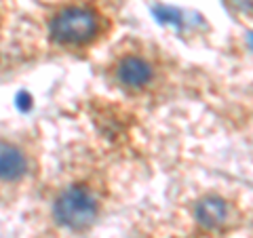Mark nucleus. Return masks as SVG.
<instances>
[{
    "label": "nucleus",
    "instance_id": "1",
    "mask_svg": "<svg viewBox=\"0 0 253 238\" xmlns=\"http://www.w3.org/2000/svg\"><path fill=\"white\" fill-rule=\"evenodd\" d=\"M114 28L106 0H36L17 13L9 40L0 51V80L46 57H83Z\"/></svg>",
    "mask_w": 253,
    "mask_h": 238
},
{
    "label": "nucleus",
    "instance_id": "2",
    "mask_svg": "<svg viewBox=\"0 0 253 238\" xmlns=\"http://www.w3.org/2000/svg\"><path fill=\"white\" fill-rule=\"evenodd\" d=\"M108 196L104 169L86 156H72L32 196V226L41 238L84 236L104 217Z\"/></svg>",
    "mask_w": 253,
    "mask_h": 238
},
{
    "label": "nucleus",
    "instance_id": "3",
    "mask_svg": "<svg viewBox=\"0 0 253 238\" xmlns=\"http://www.w3.org/2000/svg\"><path fill=\"white\" fill-rule=\"evenodd\" d=\"M42 133L36 126L0 131V211L32 198L42 184Z\"/></svg>",
    "mask_w": 253,
    "mask_h": 238
},
{
    "label": "nucleus",
    "instance_id": "4",
    "mask_svg": "<svg viewBox=\"0 0 253 238\" xmlns=\"http://www.w3.org/2000/svg\"><path fill=\"white\" fill-rule=\"evenodd\" d=\"M106 76L112 86L125 93H144L156 82V63L139 49H121L112 55L106 66Z\"/></svg>",
    "mask_w": 253,
    "mask_h": 238
},
{
    "label": "nucleus",
    "instance_id": "5",
    "mask_svg": "<svg viewBox=\"0 0 253 238\" xmlns=\"http://www.w3.org/2000/svg\"><path fill=\"white\" fill-rule=\"evenodd\" d=\"M194 221L207 232L224 230L236 219V207L221 194H205L196 200L192 209Z\"/></svg>",
    "mask_w": 253,
    "mask_h": 238
},
{
    "label": "nucleus",
    "instance_id": "6",
    "mask_svg": "<svg viewBox=\"0 0 253 238\" xmlns=\"http://www.w3.org/2000/svg\"><path fill=\"white\" fill-rule=\"evenodd\" d=\"M19 13V0H0V51L9 40L11 28Z\"/></svg>",
    "mask_w": 253,
    "mask_h": 238
},
{
    "label": "nucleus",
    "instance_id": "7",
    "mask_svg": "<svg viewBox=\"0 0 253 238\" xmlns=\"http://www.w3.org/2000/svg\"><path fill=\"white\" fill-rule=\"evenodd\" d=\"M230 4L234 6V9H239L243 15L253 17V0H230Z\"/></svg>",
    "mask_w": 253,
    "mask_h": 238
}]
</instances>
